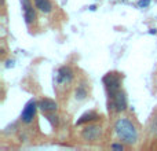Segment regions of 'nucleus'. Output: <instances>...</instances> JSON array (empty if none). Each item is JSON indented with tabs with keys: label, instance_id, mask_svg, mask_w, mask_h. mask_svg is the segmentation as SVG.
I'll list each match as a JSON object with an SVG mask.
<instances>
[{
	"label": "nucleus",
	"instance_id": "f257e3e1",
	"mask_svg": "<svg viewBox=\"0 0 157 151\" xmlns=\"http://www.w3.org/2000/svg\"><path fill=\"white\" fill-rule=\"evenodd\" d=\"M114 133H116L117 139L120 142H123L124 144H128V146L135 144L139 139L138 129L132 124V121L128 120L127 117H121V118L116 120V122H114Z\"/></svg>",
	"mask_w": 157,
	"mask_h": 151
},
{
	"label": "nucleus",
	"instance_id": "f03ea898",
	"mask_svg": "<svg viewBox=\"0 0 157 151\" xmlns=\"http://www.w3.org/2000/svg\"><path fill=\"white\" fill-rule=\"evenodd\" d=\"M103 85H105L106 94H108V99H113L114 95L121 89V76L116 72L108 73L103 77Z\"/></svg>",
	"mask_w": 157,
	"mask_h": 151
},
{
	"label": "nucleus",
	"instance_id": "7ed1b4c3",
	"mask_svg": "<svg viewBox=\"0 0 157 151\" xmlns=\"http://www.w3.org/2000/svg\"><path fill=\"white\" fill-rule=\"evenodd\" d=\"M103 135V129L101 125L98 124H87L86 127L81 129V139L87 143H95V142L101 140Z\"/></svg>",
	"mask_w": 157,
	"mask_h": 151
},
{
	"label": "nucleus",
	"instance_id": "20e7f679",
	"mask_svg": "<svg viewBox=\"0 0 157 151\" xmlns=\"http://www.w3.org/2000/svg\"><path fill=\"white\" fill-rule=\"evenodd\" d=\"M75 80V72L72 70L71 66H62L58 69L57 76H55V84L57 88H65L71 85Z\"/></svg>",
	"mask_w": 157,
	"mask_h": 151
},
{
	"label": "nucleus",
	"instance_id": "39448f33",
	"mask_svg": "<svg viewBox=\"0 0 157 151\" xmlns=\"http://www.w3.org/2000/svg\"><path fill=\"white\" fill-rule=\"evenodd\" d=\"M108 106H109V111H116V113H121V111H125L128 107V100H127V96H125L124 91L120 89L116 95H114L113 99H109L108 102Z\"/></svg>",
	"mask_w": 157,
	"mask_h": 151
},
{
	"label": "nucleus",
	"instance_id": "423d86ee",
	"mask_svg": "<svg viewBox=\"0 0 157 151\" xmlns=\"http://www.w3.org/2000/svg\"><path fill=\"white\" fill-rule=\"evenodd\" d=\"M37 109H39V102H36L35 99H30L25 105L24 110L21 113V122H24L25 125L32 124L36 117V113H37Z\"/></svg>",
	"mask_w": 157,
	"mask_h": 151
},
{
	"label": "nucleus",
	"instance_id": "0eeeda50",
	"mask_svg": "<svg viewBox=\"0 0 157 151\" xmlns=\"http://www.w3.org/2000/svg\"><path fill=\"white\" fill-rule=\"evenodd\" d=\"M21 6H22V11H24V19L25 24L28 26L33 25L37 19V15H36V11L33 8V4L30 0H21Z\"/></svg>",
	"mask_w": 157,
	"mask_h": 151
},
{
	"label": "nucleus",
	"instance_id": "6e6552de",
	"mask_svg": "<svg viewBox=\"0 0 157 151\" xmlns=\"http://www.w3.org/2000/svg\"><path fill=\"white\" fill-rule=\"evenodd\" d=\"M39 109H40L43 113H51V111H57L58 109V103L54 99H50V98H43V99L39 100Z\"/></svg>",
	"mask_w": 157,
	"mask_h": 151
},
{
	"label": "nucleus",
	"instance_id": "1a4fd4ad",
	"mask_svg": "<svg viewBox=\"0 0 157 151\" xmlns=\"http://www.w3.org/2000/svg\"><path fill=\"white\" fill-rule=\"evenodd\" d=\"M101 118V116L95 111H87L84 113L83 116L76 121V127H80V125H87V124H91V122H95Z\"/></svg>",
	"mask_w": 157,
	"mask_h": 151
},
{
	"label": "nucleus",
	"instance_id": "9d476101",
	"mask_svg": "<svg viewBox=\"0 0 157 151\" xmlns=\"http://www.w3.org/2000/svg\"><path fill=\"white\" fill-rule=\"evenodd\" d=\"M87 85L88 84L86 81H81V83L77 84L76 89H75V99L77 102H83V100L87 99V96H88V88H87Z\"/></svg>",
	"mask_w": 157,
	"mask_h": 151
},
{
	"label": "nucleus",
	"instance_id": "9b49d317",
	"mask_svg": "<svg viewBox=\"0 0 157 151\" xmlns=\"http://www.w3.org/2000/svg\"><path fill=\"white\" fill-rule=\"evenodd\" d=\"M35 7L43 14H51L54 11V4L51 0H33Z\"/></svg>",
	"mask_w": 157,
	"mask_h": 151
},
{
	"label": "nucleus",
	"instance_id": "f8f14e48",
	"mask_svg": "<svg viewBox=\"0 0 157 151\" xmlns=\"http://www.w3.org/2000/svg\"><path fill=\"white\" fill-rule=\"evenodd\" d=\"M44 117L47 118V121L51 124V127L57 128L59 125V117L55 114V111H51V113H44Z\"/></svg>",
	"mask_w": 157,
	"mask_h": 151
},
{
	"label": "nucleus",
	"instance_id": "ddd939ff",
	"mask_svg": "<svg viewBox=\"0 0 157 151\" xmlns=\"http://www.w3.org/2000/svg\"><path fill=\"white\" fill-rule=\"evenodd\" d=\"M18 129V124H17V122H13V124L11 125H8L7 128H6L4 131H3V133H4V135H8V133H13V132H15V131Z\"/></svg>",
	"mask_w": 157,
	"mask_h": 151
},
{
	"label": "nucleus",
	"instance_id": "4468645a",
	"mask_svg": "<svg viewBox=\"0 0 157 151\" xmlns=\"http://www.w3.org/2000/svg\"><path fill=\"white\" fill-rule=\"evenodd\" d=\"M110 149L112 150H117V151H123L125 149V146H124V143H112L110 144Z\"/></svg>",
	"mask_w": 157,
	"mask_h": 151
},
{
	"label": "nucleus",
	"instance_id": "2eb2a0df",
	"mask_svg": "<svg viewBox=\"0 0 157 151\" xmlns=\"http://www.w3.org/2000/svg\"><path fill=\"white\" fill-rule=\"evenodd\" d=\"M150 3H152L150 0H139V2H138V7L139 8H147L150 6Z\"/></svg>",
	"mask_w": 157,
	"mask_h": 151
},
{
	"label": "nucleus",
	"instance_id": "dca6fc26",
	"mask_svg": "<svg viewBox=\"0 0 157 151\" xmlns=\"http://www.w3.org/2000/svg\"><path fill=\"white\" fill-rule=\"evenodd\" d=\"M10 66H11V68L14 66V61H7V65H6V68H10Z\"/></svg>",
	"mask_w": 157,
	"mask_h": 151
},
{
	"label": "nucleus",
	"instance_id": "f3484780",
	"mask_svg": "<svg viewBox=\"0 0 157 151\" xmlns=\"http://www.w3.org/2000/svg\"><path fill=\"white\" fill-rule=\"evenodd\" d=\"M150 35H156V29H150Z\"/></svg>",
	"mask_w": 157,
	"mask_h": 151
}]
</instances>
